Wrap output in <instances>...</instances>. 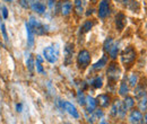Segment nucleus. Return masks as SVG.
<instances>
[{"label":"nucleus","mask_w":147,"mask_h":124,"mask_svg":"<svg viewBox=\"0 0 147 124\" xmlns=\"http://www.w3.org/2000/svg\"><path fill=\"white\" fill-rule=\"evenodd\" d=\"M136 60V52L132 48H127L121 54V61L126 67H130Z\"/></svg>","instance_id":"f257e3e1"},{"label":"nucleus","mask_w":147,"mask_h":124,"mask_svg":"<svg viewBox=\"0 0 147 124\" xmlns=\"http://www.w3.org/2000/svg\"><path fill=\"white\" fill-rule=\"evenodd\" d=\"M77 62H78L79 68H82V69L86 68V67L90 64V62H91V55H90V52H88V51H86V50L80 51L79 54H78Z\"/></svg>","instance_id":"f03ea898"},{"label":"nucleus","mask_w":147,"mask_h":124,"mask_svg":"<svg viewBox=\"0 0 147 124\" xmlns=\"http://www.w3.org/2000/svg\"><path fill=\"white\" fill-rule=\"evenodd\" d=\"M43 54L45 56V59L50 62V63H55L58 60V51L57 49H55L53 46H48L44 49L43 51Z\"/></svg>","instance_id":"7ed1b4c3"},{"label":"nucleus","mask_w":147,"mask_h":124,"mask_svg":"<svg viewBox=\"0 0 147 124\" xmlns=\"http://www.w3.org/2000/svg\"><path fill=\"white\" fill-rule=\"evenodd\" d=\"M30 26H31V28H32V31L37 34V35H43L45 32H47V29H45V26L44 25H42V24H40L37 20H35L34 18L32 17L31 18V20H30Z\"/></svg>","instance_id":"20e7f679"},{"label":"nucleus","mask_w":147,"mask_h":124,"mask_svg":"<svg viewBox=\"0 0 147 124\" xmlns=\"http://www.w3.org/2000/svg\"><path fill=\"white\" fill-rule=\"evenodd\" d=\"M108 77H109V79L112 80V81H117L119 78H120V73H121V71L119 69V67L115 64V63H112L110 64V67H109V69H108Z\"/></svg>","instance_id":"39448f33"},{"label":"nucleus","mask_w":147,"mask_h":124,"mask_svg":"<svg viewBox=\"0 0 147 124\" xmlns=\"http://www.w3.org/2000/svg\"><path fill=\"white\" fill-rule=\"evenodd\" d=\"M110 14V6H109V0H102L98 7V17L105 18Z\"/></svg>","instance_id":"423d86ee"},{"label":"nucleus","mask_w":147,"mask_h":124,"mask_svg":"<svg viewBox=\"0 0 147 124\" xmlns=\"http://www.w3.org/2000/svg\"><path fill=\"white\" fill-rule=\"evenodd\" d=\"M61 106H62V108H63L65 111H67L70 115H73L75 119H78V117H79V114H78L76 107L74 106L73 104H70V103H68V102H62V103H61Z\"/></svg>","instance_id":"0eeeda50"},{"label":"nucleus","mask_w":147,"mask_h":124,"mask_svg":"<svg viewBox=\"0 0 147 124\" xmlns=\"http://www.w3.org/2000/svg\"><path fill=\"white\" fill-rule=\"evenodd\" d=\"M74 53V45L71 43H68L65 48V63L68 66L71 62V56Z\"/></svg>","instance_id":"6e6552de"},{"label":"nucleus","mask_w":147,"mask_h":124,"mask_svg":"<svg viewBox=\"0 0 147 124\" xmlns=\"http://www.w3.org/2000/svg\"><path fill=\"white\" fill-rule=\"evenodd\" d=\"M129 121L131 123H142L143 122V114L139 111H132L130 116H129Z\"/></svg>","instance_id":"1a4fd4ad"},{"label":"nucleus","mask_w":147,"mask_h":124,"mask_svg":"<svg viewBox=\"0 0 147 124\" xmlns=\"http://www.w3.org/2000/svg\"><path fill=\"white\" fill-rule=\"evenodd\" d=\"M115 26L119 31H122L126 26V16L123 14H118L117 17H115Z\"/></svg>","instance_id":"9d476101"},{"label":"nucleus","mask_w":147,"mask_h":124,"mask_svg":"<svg viewBox=\"0 0 147 124\" xmlns=\"http://www.w3.org/2000/svg\"><path fill=\"white\" fill-rule=\"evenodd\" d=\"M96 104H98L101 107H108L110 104V97L108 95H100L96 99Z\"/></svg>","instance_id":"9b49d317"},{"label":"nucleus","mask_w":147,"mask_h":124,"mask_svg":"<svg viewBox=\"0 0 147 124\" xmlns=\"http://www.w3.org/2000/svg\"><path fill=\"white\" fill-rule=\"evenodd\" d=\"M107 62H108V56L104 54V55L101 58V60L97 61V62L93 66V69H94V70H100V69H102L104 66H107Z\"/></svg>","instance_id":"f8f14e48"},{"label":"nucleus","mask_w":147,"mask_h":124,"mask_svg":"<svg viewBox=\"0 0 147 124\" xmlns=\"http://www.w3.org/2000/svg\"><path fill=\"white\" fill-rule=\"evenodd\" d=\"M71 3L69 2V1H66V2H62V5H61V14L63 15V16H67V15H69L70 14V11H71Z\"/></svg>","instance_id":"ddd939ff"},{"label":"nucleus","mask_w":147,"mask_h":124,"mask_svg":"<svg viewBox=\"0 0 147 124\" xmlns=\"http://www.w3.org/2000/svg\"><path fill=\"white\" fill-rule=\"evenodd\" d=\"M86 103H87V111L90 113L94 112L95 111V107H96V101L94 98H92L91 96H88L87 99H86Z\"/></svg>","instance_id":"4468645a"},{"label":"nucleus","mask_w":147,"mask_h":124,"mask_svg":"<svg viewBox=\"0 0 147 124\" xmlns=\"http://www.w3.org/2000/svg\"><path fill=\"white\" fill-rule=\"evenodd\" d=\"M26 31H27V38H28V44L30 45H33L34 43V32L32 31L31 26L28 23H26Z\"/></svg>","instance_id":"2eb2a0df"},{"label":"nucleus","mask_w":147,"mask_h":124,"mask_svg":"<svg viewBox=\"0 0 147 124\" xmlns=\"http://www.w3.org/2000/svg\"><path fill=\"white\" fill-rule=\"evenodd\" d=\"M32 9H33L34 11H36L37 14H43V13L45 11V6L42 5L41 2H34V3L32 5Z\"/></svg>","instance_id":"dca6fc26"},{"label":"nucleus","mask_w":147,"mask_h":124,"mask_svg":"<svg viewBox=\"0 0 147 124\" xmlns=\"http://www.w3.org/2000/svg\"><path fill=\"white\" fill-rule=\"evenodd\" d=\"M118 51H119V44H118V43L111 46L109 53H110V55H111V58H112V59H115V58H117V55H118Z\"/></svg>","instance_id":"f3484780"},{"label":"nucleus","mask_w":147,"mask_h":124,"mask_svg":"<svg viewBox=\"0 0 147 124\" xmlns=\"http://www.w3.org/2000/svg\"><path fill=\"white\" fill-rule=\"evenodd\" d=\"M135 95L137 98H143V97H146V91L144 87H138V88L135 90Z\"/></svg>","instance_id":"a211bd4d"},{"label":"nucleus","mask_w":147,"mask_h":124,"mask_svg":"<svg viewBox=\"0 0 147 124\" xmlns=\"http://www.w3.org/2000/svg\"><path fill=\"white\" fill-rule=\"evenodd\" d=\"M92 27H93V23L91 21V20L85 21L84 25H83V27H82V33H87Z\"/></svg>","instance_id":"6ab92c4d"},{"label":"nucleus","mask_w":147,"mask_h":124,"mask_svg":"<svg viewBox=\"0 0 147 124\" xmlns=\"http://www.w3.org/2000/svg\"><path fill=\"white\" fill-rule=\"evenodd\" d=\"M113 45V41H112V38H107V41L104 42V45H103V48H104V51L105 52H109L111 49V46Z\"/></svg>","instance_id":"aec40b11"},{"label":"nucleus","mask_w":147,"mask_h":124,"mask_svg":"<svg viewBox=\"0 0 147 124\" xmlns=\"http://www.w3.org/2000/svg\"><path fill=\"white\" fill-rule=\"evenodd\" d=\"M134 105H135L134 98L132 97H126V99H125V107L128 109V108H131Z\"/></svg>","instance_id":"412c9836"},{"label":"nucleus","mask_w":147,"mask_h":124,"mask_svg":"<svg viewBox=\"0 0 147 124\" xmlns=\"http://www.w3.org/2000/svg\"><path fill=\"white\" fill-rule=\"evenodd\" d=\"M128 86H127V84H126V81H122V84H121V87H120V95H122V96H126L127 95V92H128Z\"/></svg>","instance_id":"4be33fe9"},{"label":"nucleus","mask_w":147,"mask_h":124,"mask_svg":"<svg viewBox=\"0 0 147 124\" xmlns=\"http://www.w3.org/2000/svg\"><path fill=\"white\" fill-rule=\"evenodd\" d=\"M93 86L95 87V88H101L102 87V85H103V81H102V78L101 77H97V78H95L94 80H93Z\"/></svg>","instance_id":"5701e85b"},{"label":"nucleus","mask_w":147,"mask_h":124,"mask_svg":"<svg viewBox=\"0 0 147 124\" xmlns=\"http://www.w3.org/2000/svg\"><path fill=\"white\" fill-rule=\"evenodd\" d=\"M27 68H28V70L31 71V72H33V70H34V59H33L32 55L27 60Z\"/></svg>","instance_id":"b1692460"},{"label":"nucleus","mask_w":147,"mask_h":124,"mask_svg":"<svg viewBox=\"0 0 147 124\" xmlns=\"http://www.w3.org/2000/svg\"><path fill=\"white\" fill-rule=\"evenodd\" d=\"M78 103L80 105H85L86 104V99H85V96H84L83 91H79L78 92Z\"/></svg>","instance_id":"393cba45"},{"label":"nucleus","mask_w":147,"mask_h":124,"mask_svg":"<svg viewBox=\"0 0 147 124\" xmlns=\"http://www.w3.org/2000/svg\"><path fill=\"white\" fill-rule=\"evenodd\" d=\"M137 81H138V76L137 74H131L130 76V86L135 87L136 84H137Z\"/></svg>","instance_id":"a878e982"},{"label":"nucleus","mask_w":147,"mask_h":124,"mask_svg":"<svg viewBox=\"0 0 147 124\" xmlns=\"http://www.w3.org/2000/svg\"><path fill=\"white\" fill-rule=\"evenodd\" d=\"M139 107H140L142 111H147V98L143 97L142 102L139 103Z\"/></svg>","instance_id":"bb28decb"},{"label":"nucleus","mask_w":147,"mask_h":124,"mask_svg":"<svg viewBox=\"0 0 147 124\" xmlns=\"http://www.w3.org/2000/svg\"><path fill=\"white\" fill-rule=\"evenodd\" d=\"M119 103H120V102L118 101V103H115V104H114V106L112 107V111H111V114H112L113 116H115V115L118 114V107H119Z\"/></svg>","instance_id":"cd10ccee"},{"label":"nucleus","mask_w":147,"mask_h":124,"mask_svg":"<svg viewBox=\"0 0 147 124\" xmlns=\"http://www.w3.org/2000/svg\"><path fill=\"white\" fill-rule=\"evenodd\" d=\"M76 14L78 15V16H82V14H83V6H76Z\"/></svg>","instance_id":"c85d7f7f"},{"label":"nucleus","mask_w":147,"mask_h":124,"mask_svg":"<svg viewBox=\"0 0 147 124\" xmlns=\"http://www.w3.org/2000/svg\"><path fill=\"white\" fill-rule=\"evenodd\" d=\"M1 32H2V34H3L5 40H6V41H8V36H7V32H6V27H5V25H3V24H1Z\"/></svg>","instance_id":"c756f323"},{"label":"nucleus","mask_w":147,"mask_h":124,"mask_svg":"<svg viewBox=\"0 0 147 124\" xmlns=\"http://www.w3.org/2000/svg\"><path fill=\"white\" fill-rule=\"evenodd\" d=\"M19 3L24 8H28V1L27 0H19Z\"/></svg>","instance_id":"7c9ffc66"},{"label":"nucleus","mask_w":147,"mask_h":124,"mask_svg":"<svg viewBox=\"0 0 147 124\" xmlns=\"http://www.w3.org/2000/svg\"><path fill=\"white\" fill-rule=\"evenodd\" d=\"M42 62H38L37 61V63H36V68H37V71L38 72H41V73H43V68H42V64H41Z\"/></svg>","instance_id":"2f4dec72"},{"label":"nucleus","mask_w":147,"mask_h":124,"mask_svg":"<svg viewBox=\"0 0 147 124\" xmlns=\"http://www.w3.org/2000/svg\"><path fill=\"white\" fill-rule=\"evenodd\" d=\"M76 6H83L85 3V0H75Z\"/></svg>","instance_id":"473e14b6"},{"label":"nucleus","mask_w":147,"mask_h":124,"mask_svg":"<svg viewBox=\"0 0 147 124\" xmlns=\"http://www.w3.org/2000/svg\"><path fill=\"white\" fill-rule=\"evenodd\" d=\"M2 14H3V18L8 17V11H7V8H6V7L2 8Z\"/></svg>","instance_id":"72a5a7b5"},{"label":"nucleus","mask_w":147,"mask_h":124,"mask_svg":"<svg viewBox=\"0 0 147 124\" xmlns=\"http://www.w3.org/2000/svg\"><path fill=\"white\" fill-rule=\"evenodd\" d=\"M96 116H97V117H102V116H103V113L98 109V111H96Z\"/></svg>","instance_id":"f704fd0d"},{"label":"nucleus","mask_w":147,"mask_h":124,"mask_svg":"<svg viewBox=\"0 0 147 124\" xmlns=\"http://www.w3.org/2000/svg\"><path fill=\"white\" fill-rule=\"evenodd\" d=\"M93 11H94L93 9H90V10H88V11L86 13V15H87V16H90V15H92V14H93Z\"/></svg>","instance_id":"c9c22d12"},{"label":"nucleus","mask_w":147,"mask_h":124,"mask_svg":"<svg viewBox=\"0 0 147 124\" xmlns=\"http://www.w3.org/2000/svg\"><path fill=\"white\" fill-rule=\"evenodd\" d=\"M37 61H38V62H42V61H43V59H42L40 55H37Z\"/></svg>","instance_id":"e433bc0d"},{"label":"nucleus","mask_w":147,"mask_h":124,"mask_svg":"<svg viewBox=\"0 0 147 124\" xmlns=\"http://www.w3.org/2000/svg\"><path fill=\"white\" fill-rule=\"evenodd\" d=\"M17 111H18V112H22V105H20V104L17 105Z\"/></svg>","instance_id":"4c0bfd02"},{"label":"nucleus","mask_w":147,"mask_h":124,"mask_svg":"<svg viewBox=\"0 0 147 124\" xmlns=\"http://www.w3.org/2000/svg\"><path fill=\"white\" fill-rule=\"evenodd\" d=\"M52 3H53V0H50V6H52Z\"/></svg>","instance_id":"58836bf2"},{"label":"nucleus","mask_w":147,"mask_h":124,"mask_svg":"<svg viewBox=\"0 0 147 124\" xmlns=\"http://www.w3.org/2000/svg\"><path fill=\"white\" fill-rule=\"evenodd\" d=\"M115 1H126V0H115Z\"/></svg>","instance_id":"ea45409f"},{"label":"nucleus","mask_w":147,"mask_h":124,"mask_svg":"<svg viewBox=\"0 0 147 124\" xmlns=\"http://www.w3.org/2000/svg\"><path fill=\"white\" fill-rule=\"evenodd\" d=\"M145 120H146V122H147V114H146V116H145Z\"/></svg>","instance_id":"a19ab883"},{"label":"nucleus","mask_w":147,"mask_h":124,"mask_svg":"<svg viewBox=\"0 0 147 124\" xmlns=\"http://www.w3.org/2000/svg\"><path fill=\"white\" fill-rule=\"evenodd\" d=\"M91 1H93V2H95V1H96V0H91Z\"/></svg>","instance_id":"79ce46f5"},{"label":"nucleus","mask_w":147,"mask_h":124,"mask_svg":"<svg viewBox=\"0 0 147 124\" xmlns=\"http://www.w3.org/2000/svg\"><path fill=\"white\" fill-rule=\"evenodd\" d=\"M7 1H9V2H10V1H11V0H7Z\"/></svg>","instance_id":"37998d69"}]
</instances>
